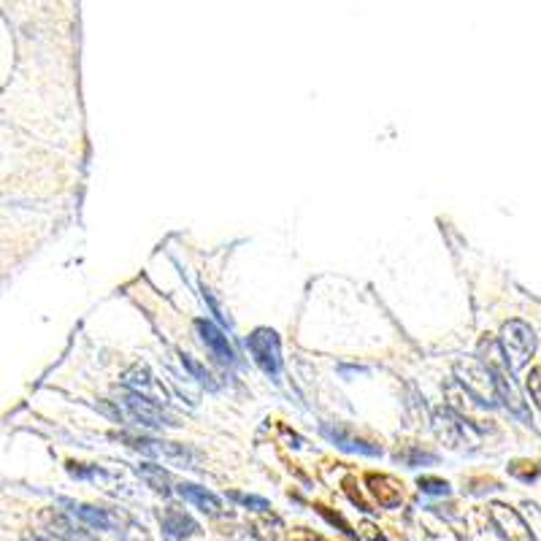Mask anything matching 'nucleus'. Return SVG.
Returning <instances> with one entry per match:
<instances>
[{
  "instance_id": "obj_4",
  "label": "nucleus",
  "mask_w": 541,
  "mask_h": 541,
  "mask_svg": "<svg viewBox=\"0 0 541 541\" xmlns=\"http://www.w3.org/2000/svg\"><path fill=\"white\" fill-rule=\"evenodd\" d=\"M455 376L458 382L463 384V390L468 393L471 398H477L482 406H496V382H493V374L482 366V360H458L455 363Z\"/></svg>"
},
{
  "instance_id": "obj_3",
  "label": "nucleus",
  "mask_w": 541,
  "mask_h": 541,
  "mask_svg": "<svg viewBox=\"0 0 541 541\" xmlns=\"http://www.w3.org/2000/svg\"><path fill=\"white\" fill-rule=\"evenodd\" d=\"M500 349L506 354V366L512 371L525 368V363L536 352V336L528 322L522 319H509L500 328Z\"/></svg>"
},
{
  "instance_id": "obj_8",
  "label": "nucleus",
  "mask_w": 541,
  "mask_h": 541,
  "mask_svg": "<svg viewBox=\"0 0 541 541\" xmlns=\"http://www.w3.org/2000/svg\"><path fill=\"white\" fill-rule=\"evenodd\" d=\"M43 525H46L49 536H55L60 541H98L89 531H84L82 525H73L65 514L55 512V509L43 512Z\"/></svg>"
},
{
  "instance_id": "obj_5",
  "label": "nucleus",
  "mask_w": 541,
  "mask_h": 541,
  "mask_svg": "<svg viewBox=\"0 0 541 541\" xmlns=\"http://www.w3.org/2000/svg\"><path fill=\"white\" fill-rule=\"evenodd\" d=\"M254 363L260 366V371L268 376H279L282 368V352H279V336L270 328H257L247 341Z\"/></svg>"
},
{
  "instance_id": "obj_18",
  "label": "nucleus",
  "mask_w": 541,
  "mask_h": 541,
  "mask_svg": "<svg viewBox=\"0 0 541 541\" xmlns=\"http://www.w3.org/2000/svg\"><path fill=\"white\" fill-rule=\"evenodd\" d=\"M230 498L238 500V503H244V506H252V509H257V512H266V509H270L266 498H254V496H244V493H230Z\"/></svg>"
},
{
  "instance_id": "obj_14",
  "label": "nucleus",
  "mask_w": 541,
  "mask_h": 541,
  "mask_svg": "<svg viewBox=\"0 0 541 541\" xmlns=\"http://www.w3.org/2000/svg\"><path fill=\"white\" fill-rule=\"evenodd\" d=\"M138 477L144 479L154 493H163V496L171 493V487H168L171 477H168V471H163V466H138Z\"/></svg>"
},
{
  "instance_id": "obj_13",
  "label": "nucleus",
  "mask_w": 541,
  "mask_h": 541,
  "mask_svg": "<svg viewBox=\"0 0 541 541\" xmlns=\"http://www.w3.org/2000/svg\"><path fill=\"white\" fill-rule=\"evenodd\" d=\"M163 528H166L171 536H176V539H187L192 533H198L195 520H192L189 514H185L182 509H176V506L166 509V514H163Z\"/></svg>"
},
{
  "instance_id": "obj_9",
  "label": "nucleus",
  "mask_w": 541,
  "mask_h": 541,
  "mask_svg": "<svg viewBox=\"0 0 541 541\" xmlns=\"http://www.w3.org/2000/svg\"><path fill=\"white\" fill-rule=\"evenodd\" d=\"M195 328H198V333H201V341L214 352L217 360H222V363H233V360H236V352H233V347H230L228 336L222 333L217 325H211L206 319H198Z\"/></svg>"
},
{
  "instance_id": "obj_17",
  "label": "nucleus",
  "mask_w": 541,
  "mask_h": 541,
  "mask_svg": "<svg viewBox=\"0 0 541 541\" xmlns=\"http://www.w3.org/2000/svg\"><path fill=\"white\" fill-rule=\"evenodd\" d=\"M525 384H528V393H531V398L536 401V406L541 409V366L539 368H533V371L528 374Z\"/></svg>"
},
{
  "instance_id": "obj_16",
  "label": "nucleus",
  "mask_w": 541,
  "mask_h": 541,
  "mask_svg": "<svg viewBox=\"0 0 541 541\" xmlns=\"http://www.w3.org/2000/svg\"><path fill=\"white\" fill-rule=\"evenodd\" d=\"M182 363H185V368H187V371H192V374H195V379H198V382H203V384H208V387H214V382H211V374H208V371L203 368V366H201V363H195V360H192L189 354H182Z\"/></svg>"
},
{
  "instance_id": "obj_10",
  "label": "nucleus",
  "mask_w": 541,
  "mask_h": 541,
  "mask_svg": "<svg viewBox=\"0 0 541 541\" xmlns=\"http://www.w3.org/2000/svg\"><path fill=\"white\" fill-rule=\"evenodd\" d=\"M179 496L185 500H189L192 506H198L203 514L208 517H217L219 514V498L214 493H208L206 487H198V484H179Z\"/></svg>"
},
{
  "instance_id": "obj_1",
  "label": "nucleus",
  "mask_w": 541,
  "mask_h": 541,
  "mask_svg": "<svg viewBox=\"0 0 541 541\" xmlns=\"http://www.w3.org/2000/svg\"><path fill=\"white\" fill-rule=\"evenodd\" d=\"M114 403L120 409V417H125L136 425H146V428H173L176 425V417L166 412L160 403L154 401H146V398L136 396L130 390H117L114 393Z\"/></svg>"
},
{
  "instance_id": "obj_7",
  "label": "nucleus",
  "mask_w": 541,
  "mask_h": 541,
  "mask_svg": "<svg viewBox=\"0 0 541 541\" xmlns=\"http://www.w3.org/2000/svg\"><path fill=\"white\" fill-rule=\"evenodd\" d=\"M122 382H125V387L130 393H136V396L146 398V401H163L166 403V387L152 376V371L141 366V363H136V366H130L125 374H122Z\"/></svg>"
},
{
  "instance_id": "obj_20",
  "label": "nucleus",
  "mask_w": 541,
  "mask_h": 541,
  "mask_svg": "<svg viewBox=\"0 0 541 541\" xmlns=\"http://www.w3.org/2000/svg\"><path fill=\"white\" fill-rule=\"evenodd\" d=\"M24 541H60V539H55V536H27Z\"/></svg>"
},
{
  "instance_id": "obj_19",
  "label": "nucleus",
  "mask_w": 541,
  "mask_h": 541,
  "mask_svg": "<svg viewBox=\"0 0 541 541\" xmlns=\"http://www.w3.org/2000/svg\"><path fill=\"white\" fill-rule=\"evenodd\" d=\"M419 487L425 490V493H449V484L447 482H441V479H419Z\"/></svg>"
},
{
  "instance_id": "obj_12",
  "label": "nucleus",
  "mask_w": 541,
  "mask_h": 541,
  "mask_svg": "<svg viewBox=\"0 0 541 541\" xmlns=\"http://www.w3.org/2000/svg\"><path fill=\"white\" fill-rule=\"evenodd\" d=\"M65 506H71V514H76L79 520H84L89 528H98V531H114L117 520L103 512V509H95V506H87V503H73V500H63Z\"/></svg>"
},
{
  "instance_id": "obj_15",
  "label": "nucleus",
  "mask_w": 541,
  "mask_h": 541,
  "mask_svg": "<svg viewBox=\"0 0 541 541\" xmlns=\"http://www.w3.org/2000/svg\"><path fill=\"white\" fill-rule=\"evenodd\" d=\"M322 431H325V436L333 438L341 449H349V452H363V455H376V452H379V447H368V444H363V441H354V438H349L347 433H344V431H338V428L325 425Z\"/></svg>"
},
{
  "instance_id": "obj_6",
  "label": "nucleus",
  "mask_w": 541,
  "mask_h": 541,
  "mask_svg": "<svg viewBox=\"0 0 541 541\" xmlns=\"http://www.w3.org/2000/svg\"><path fill=\"white\" fill-rule=\"evenodd\" d=\"M490 520L506 541H536L525 520L506 503H490Z\"/></svg>"
},
{
  "instance_id": "obj_11",
  "label": "nucleus",
  "mask_w": 541,
  "mask_h": 541,
  "mask_svg": "<svg viewBox=\"0 0 541 541\" xmlns=\"http://www.w3.org/2000/svg\"><path fill=\"white\" fill-rule=\"evenodd\" d=\"M368 487L374 493V498L379 500V506H398L401 503V484L393 477L384 474H368Z\"/></svg>"
},
{
  "instance_id": "obj_2",
  "label": "nucleus",
  "mask_w": 541,
  "mask_h": 541,
  "mask_svg": "<svg viewBox=\"0 0 541 541\" xmlns=\"http://www.w3.org/2000/svg\"><path fill=\"white\" fill-rule=\"evenodd\" d=\"M122 441H127L136 452H141L144 458L157 460L163 466H179V468H195L201 455L185 447V444H176V441H157V438H144V436H122Z\"/></svg>"
}]
</instances>
